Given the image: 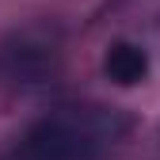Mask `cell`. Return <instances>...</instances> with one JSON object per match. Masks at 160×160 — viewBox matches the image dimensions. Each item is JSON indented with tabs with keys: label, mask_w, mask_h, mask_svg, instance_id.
Masks as SVG:
<instances>
[{
	"label": "cell",
	"mask_w": 160,
	"mask_h": 160,
	"mask_svg": "<svg viewBox=\"0 0 160 160\" xmlns=\"http://www.w3.org/2000/svg\"><path fill=\"white\" fill-rule=\"evenodd\" d=\"M103 72L114 80V84L130 88V84H137V80H145V72H149V53L141 46H133V42H114L107 50V57H103Z\"/></svg>",
	"instance_id": "2"
},
{
	"label": "cell",
	"mask_w": 160,
	"mask_h": 160,
	"mask_svg": "<svg viewBox=\"0 0 160 160\" xmlns=\"http://www.w3.org/2000/svg\"><path fill=\"white\" fill-rule=\"evenodd\" d=\"M122 133V111L103 103H69L19 130L0 149V160H103Z\"/></svg>",
	"instance_id": "1"
}]
</instances>
